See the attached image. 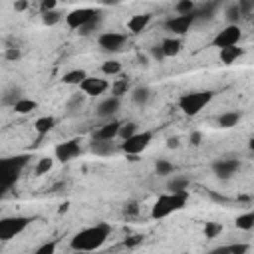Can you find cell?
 Instances as JSON below:
<instances>
[{
  "mask_svg": "<svg viewBox=\"0 0 254 254\" xmlns=\"http://www.w3.org/2000/svg\"><path fill=\"white\" fill-rule=\"evenodd\" d=\"M109 232H111V226L105 224V222H99V224L89 226V228H83L71 238V248L73 250H83V252L97 250V248L103 246V242L107 240Z\"/></svg>",
  "mask_w": 254,
  "mask_h": 254,
  "instance_id": "obj_1",
  "label": "cell"
},
{
  "mask_svg": "<svg viewBox=\"0 0 254 254\" xmlns=\"http://www.w3.org/2000/svg\"><path fill=\"white\" fill-rule=\"evenodd\" d=\"M187 196H189L187 190H177V192L159 196V198L155 200L153 208H151V216H153L155 220H159V218L169 216V214L175 212V210H181V208L185 206V202H187Z\"/></svg>",
  "mask_w": 254,
  "mask_h": 254,
  "instance_id": "obj_2",
  "label": "cell"
},
{
  "mask_svg": "<svg viewBox=\"0 0 254 254\" xmlns=\"http://www.w3.org/2000/svg\"><path fill=\"white\" fill-rule=\"evenodd\" d=\"M212 97H214L212 91H190L179 97V107L185 115L192 117L198 111H202V107H206L212 101Z\"/></svg>",
  "mask_w": 254,
  "mask_h": 254,
  "instance_id": "obj_3",
  "label": "cell"
},
{
  "mask_svg": "<svg viewBox=\"0 0 254 254\" xmlns=\"http://www.w3.org/2000/svg\"><path fill=\"white\" fill-rule=\"evenodd\" d=\"M30 157L28 155H18V157H8L2 159V190L6 192L22 173V169L28 165Z\"/></svg>",
  "mask_w": 254,
  "mask_h": 254,
  "instance_id": "obj_4",
  "label": "cell"
},
{
  "mask_svg": "<svg viewBox=\"0 0 254 254\" xmlns=\"http://www.w3.org/2000/svg\"><path fill=\"white\" fill-rule=\"evenodd\" d=\"M151 139H153V133H151V131L135 133L133 137H129V139H125V141L121 143V151H123L131 161H135V159H137V155H139V153H143V151L149 147Z\"/></svg>",
  "mask_w": 254,
  "mask_h": 254,
  "instance_id": "obj_5",
  "label": "cell"
},
{
  "mask_svg": "<svg viewBox=\"0 0 254 254\" xmlns=\"http://www.w3.org/2000/svg\"><path fill=\"white\" fill-rule=\"evenodd\" d=\"M32 220L28 216H8L0 220V240H10L28 228Z\"/></svg>",
  "mask_w": 254,
  "mask_h": 254,
  "instance_id": "obj_6",
  "label": "cell"
},
{
  "mask_svg": "<svg viewBox=\"0 0 254 254\" xmlns=\"http://www.w3.org/2000/svg\"><path fill=\"white\" fill-rule=\"evenodd\" d=\"M240 36H242V32H240L238 24H228L226 28H222V30H220V32L214 36V40H212V46H214V48L236 46V44L240 42Z\"/></svg>",
  "mask_w": 254,
  "mask_h": 254,
  "instance_id": "obj_7",
  "label": "cell"
},
{
  "mask_svg": "<svg viewBox=\"0 0 254 254\" xmlns=\"http://www.w3.org/2000/svg\"><path fill=\"white\" fill-rule=\"evenodd\" d=\"M54 155H56L58 161L67 163V161H71V159H75V157L81 155V145H79V141H75V139L65 141V143H60V145H56Z\"/></svg>",
  "mask_w": 254,
  "mask_h": 254,
  "instance_id": "obj_8",
  "label": "cell"
},
{
  "mask_svg": "<svg viewBox=\"0 0 254 254\" xmlns=\"http://www.w3.org/2000/svg\"><path fill=\"white\" fill-rule=\"evenodd\" d=\"M192 24H194V16L192 14H187V16H173V18H169L165 22V28L169 32L177 34V36H185L190 30Z\"/></svg>",
  "mask_w": 254,
  "mask_h": 254,
  "instance_id": "obj_9",
  "label": "cell"
},
{
  "mask_svg": "<svg viewBox=\"0 0 254 254\" xmlns=\"http://www.w3.org/2000/svg\"><path fill=\"white\" fill-rule=\"evenodd\" d=\"M97 14V10L93 8H79V10H73L65 16V24L71 28V30H79L83 24H87L93 16Z\"/></svg>",
  "mask_w": 254,
  "mask_h": 254,
  "instance_id": "obj_10",
  "label": "cell"
},
{
  "mask_svg": "<svg viewBox=\"0 0 254 254\" xmlns=\"http://www.w3.org/2000/svg\"><path fill=\"white\" fill-rule=\"evenodd\" d=\"M125 34H119V32H103L99 38H97V44L105 50V52H117L123 48L125 44Z\"/></svg>",
  "mask_w": 254,
  "mask_h": 254,
  "instance_id": "obj_11",
  "label": "cell"
},
{
  "mask_svg": "<svg viewBox=\"0 0 254 254\" xmlns=\"http://www.w3.org/2000/svg\"><path fill=\"white\" fill-rule=\"evenodd\" d=\"M240 169V163L236 159H218L212 163V171L218 179H230L238 173Z\"/></svg>",
  "mask_w": 254,
  "mask_h": 254,
  "instance_id": "obj_12",
  "label": "cell"
},
{
  "mask_svg": "<svg viewBox=\"0 0 254 254\" xmlns=\"http://www.w3.org/2000/svg\"><path fill=\"white\" fill-rule=\"evenodd\" d=\"M107 87H109V83L105 79H99V77H85L79 83V89L85 95H101L103 91H107Z\"/></svg>",
  "mask_w": 254,
  "mask_h": 254,
  "instance_id": "obj_13",
  "label": "cell"
},
{
  "mask_svg": "<svg viewBox=\"0 0 254 254\" xmlns=\"http://www.w3.org/2000/svg\"><path fill=\"white\" fill-rule=\"evenodd\" d=\"M117 149H115V143L113 139H95L91 141V153L99 155V157H107V155H113Z\"/></svg>",
  "mask_w": 254,
  "mask_h": 254,
  "instance_id": "obj_14",
  "label": "cell"
},
{
  "mask_svg": "<svg viewBox=\"0 0 254 254\" xmlns=\"http://www.w3.org/2000/svg\"><path fill=\"white\" fill-rule=\"evenodd\" d=\"M151 18H153L151 14H135V16H131L129 22H127L129 32H131V34H141V32L149 26Z\"/></svg>",
  "mask_w": 254,
  "mask_h": 254,
  "instance_id": "obj_15",
  "label": "cell"
},
{
  "mask_svg": "<svg viewBox=\"0 0 254 254\" xmlns=\"http://www.w3.org/2000/svg\"><path fill=\"white\" fill-rule=\"evenodd\" d=\"M117 109H119V97L111 95V97L103 99V101L97 105V117H111Z\"/></svg>",
  "mask_w": 254,
  "mask_h": 254,
  "instance_id": "obj_16",
  "label": "cell"
},
{
  "mask_svg": "<svg viewBox=\"0 0 254 254\" xmlns=\"http://www.w3.org/2000/svg\"><path fill=\"white\" fill-rule=\"evenodd\" d=\"M119 129H121V123L119 121H109L105 125H101L97 131H95V139H115L119 135Z\"/></svg>",
  "mask_w": 254,
  "mask_h": 254,
  "instance_id": "obj_17",
  "label": "cell"
},
{
  "mask_svg": "<svg viewBox=\"0 0 254 254\" xmlns=\"http://www.w3.org/2000/svg\"><path fill=\"white\" fill-rule=\"evenodd\" d=\"M242 56V48H238V44L236 46H226V48H220V62L224 64V65H230V64H234L238 58Z\"/></svg>",
  "mask_w": 254,
  "mask_h": 254,
  "instance_id": "obj_18",
  "label": "cell"
},
{
  "mask_svg": "<svg viewBox=\"0 0 254 254\" xmlns=\"http://www.w3.org/2000/svg\"><path fill=\"white\" fill-rule=\"evenodd\" d=\"M54 125H56V119H54L52 115H44V117H38V119H36L34 129H36V133H38L40 137H44V135H48V133L54 129Z\"/></svg>",
  "mask_w": 254,
  "mask_h": 254,
  "instance_id": "obj_19",
  "label": "cell"
},
{
  "mask_svg": "<svg viewBox=\"0 0 254 254\" xmlns=\"http://www.w3.org/2000/svg\"><path fill=\"white\" fill-rule=\"evenodd\" d=\"M214 14H216V4H214V2H212V4H204V6H200V8H196V10L192 12L194 22H206V20H212Z\"/></svg>",
  "mask_w": 254,
  "mask_h": 254,
  "instance_id": "obj_20",
  "label": "cell"
},
{
  "mask_svg": "<svg viewBox=\"0 0 254 254\" xmlns=\"http://www.w3.org/2000/svg\"><path fill=\"white\" fill-rule=\"evenodd\" d=\"M101 22H103V14H101V10H97V14H95L87 24H83V26L77 30V34H81V36H89V34H93V32L99 30Z\"/></svg>",
  "mask_w": 254,
  "mask_h": 254,
  "instance_id": "obj_21",
  "label": "cell"
},
{
  "mask_svg": "<svg viewBox=\"0 0 254 254\" xmlns=\"http://www.w3.org/2000/svg\"><path fill=\"white\" fill-rule=\"evenodd\" d=\"M161 46H163L165 58H175L181 52V40H177V38H165L161 42Z\"/></svg>",
  "mask_w": 254,
  "mask_h": 254,
  "instance_id": "obj_22",
  "label": "cell"
},
{
  "mask_svg": "<svg viewBox=\"0 0 254 254\" xmlns=\"http://www.w3.org/2000/svg\"><path fill=\"white\" fill-rule=\"evenodd\" d=\"M238 121H240V113H238V111H224V113L218 117V127L230 129V127H234Z\"/></svg>",
  "mask_w": 254,
  "mask_h": 254,
  "instance_id": "obj_23",
  "label": "cell"
},
{
  "mask_svg": "<svg viewBox=\"0 0 254 254\" xmlns=\"http://www.w3.org/2000/svg\"><path fill=\"white\" fill-rule=\"evenodd\" d=\"M14 111L16 113H20V115H26V113H32V111H36V107H38V103L34 101V99H26V97H22V99H18L14 105Z\"/></svg>",
  "mask_w": 254,
  "mask_h": 254,
  "instance_id": "obj_24",
  "label": "cell"
},
{
  "mask_svg": "<svg viewBox=\"0 0 254 254\" xmlns=\"http://www.w3.org/2000/svg\"><path fill=\"white\" fill-rule=\"evenodd\" d=\"M85 77H87V73H85L83 69H71V71H67V73L62 77V81L67 83V85H79Z\"/></svg>",
  "mask_w": 254,
  "mask_h": 254,
  "instance_id": "obj_25",
  "label": "cell"
},
{
  "mask_svg": "<svg viewBox=\"0 0 254 254\" xmlns=\"http://www.w3.org/2000/svg\"><path fill=\"white\" fill-rule=\"evenodd\" d=\"M131 99H133V103H137V105H145V103L151 99V89H149V87L139 85V87H135V89H133Z\"/></svg>",
  "mask_w": 254,
  "mask_h": 254,
  "instance_id": "obj_26",
  "label": "cell"
},
{
  "mask_svg": "<svg viewBox=\"0 0 254 254\" xmlns=\"http://www.w3.org/2000/svg\"><path fill=\"white\" fill-rule=\"evenodd\" d=\"M234 224H236V228H240V230H252V228H254V210L240 214V216L234 220Z\"/></svg>",
  "mask_w": 254,
  "mask_h": 254,
  "instance_id": "obj_27",
  "label": "cell"
},
{
  "mask_svg": "<svg viewBox=\"0 0 254 254\" xmlns=\"http://www.w3.org/2000/svg\"><path fill=\"white\" fill-rule=\"evenodd\" d=\"M187 187H189V179H187V177H181V175H175V177L167 183V189H169L171 192L187 190Z\"/></svg>",
  "mask_w": 254,
  "mask_h": 254,
  "instance_id": "obj_28",
  "label": "cell"
},
{
  "mask_svg": "<svg viewBox=\"0 0 254 254\" xmlns=\"http://www.w3.org/2000/svg\"><path fill=\"white\" fill-rule=\"evenodd\" d=\"M194 10H196V6H194V2H192V0H179V2L175 4V12H177L179 16L192 14Z\"/></svg>",
  "mask_w": 254,
  "mask_h": 254,
  "instance_id": "obj_29",
  "label": "cell"
},
{
  "mask_svg": "<svg viewBox=\"0 0 254 254\" xmlns=\"http://www.w3.org/2000/svg\"><path fill=\"white\" fill-rule=\"evenodd\" d=\"M137 133V123L135 121H127V123H121V129H119V139H129V137H133Z\"/></svg>",
  "mask_w": 254,
  "mask_h": 254,
  "instance_id": "obj_30",
  "label": "cell"
},
{
  "mask_svg": "<svg viewBox=\"0 0 254 254\" xmlns=\"http://www.w3.org/2000/svg\"><path fill=\"white\" fill-rule=\"evenodd\" d=\"M18 99H22V89H20V87H12V89H8V91L4 93L2 103H4V105H14Z\"/></svg>",
  "mask_w": 254,
  "mask_h": 254,
  "instance_id": "obj_31",
  "label": "cell"
},
{
  "mask_svg": "<svg viewBox=\"0 0 254 254\" xmlns=\"http://www.w3.org/2000/svg\"><path fill=\"white\" fill-rule=\"evenodd\" d=\"M242 16H244V14L240 12L238 4H234V6H228V8H226V12H224V18H226V22H228V24H236V22H238Z\"/></svg>",
  "mask_w": 254,
  "mask_h": 254,
  "instance_id": "obj_32",
  "label": "cell"
},
{
  "mask_svg": "<svg viewBox=\"0 0 254 254\" xmlns=\"http://www.w3.org/2000/svg\"><path fill=\"white\" fill-rule=\"evenodd\" d=\"M101 71H103L105 75H117V73L121 71V64H119L117 60H107V62H103Z\"/></svg>",
  "mask_w": 254,
  "mask_h": 254,
  "instance_id": "obj_33",
  "label": "cell"
},
{
  "mask_svg": "<svg viewBox=\"0 0 254 254\" xmlns=\"http://www.w3.org/2000/svg\"><path fill=\"white\" fill-rule=\"evenodd\" d=\"M214 254L216 252H234V254H244L248 252V244H230V246H218L212 250Z\"/></svg>",
  "mask_w": 254,
  "mask_h": 254,
  "instance_id": "obj_34",
  "label": "cell"
},
{
  "mask_svg": "<svg viewBox=\"0 0 254 254\" xmlns=\"http://www.w3.org/2000/svg\"><path fill=\"white\" fill-rule=\"evenodd\" d=\"M220 232H222L220 222H206V226H204V236L206 238H216Z\"/></svg>",
  "mask_w": 254,
  "mask_h": 254,
  "instance_id": "obj_35",
  "label": "cell"
},
{
  "mask_svg": "<svg viewBox=\"0 0 254 254\" xmlns=\"http://www.w3.org/2000/svg\"><path fill=\"white\" fill-rule=\"evenodd\" d=\"M52 165H54V159L42 157V159L38 161V165H36V175H46V173L52 169Z\"/></svg>",
  "mask_w": 254,
  "mask_h": 254,
  "instance_id": "obj_36",
  "label": "cell"
},
{
  "mask_svg": "<svg viewBox=\"0 0 254 254\" xmlns=\"http://www.w3.org/2000/svg\"><path fill=\"white\" fill-rule=\"evenodd\" d=\"M42 22H44L46 26H54V24H58V22H60V14H58L56 10L42 12Z\"/></svg>",
  "mask_w": 254,
  "mask_h": 254,
  "instance_id": "obj_37",
  "label": "cell"
},
{
  "mask_svg": "<svg viewBox=\"0 0 254 254\" xmlns=\"http://www.w3.org/2000/svg\"><path fill=\"white\" fill-rule=\"evenodd\" d=\"M155 169H157L159 175H171V173L175 171V167H173L169 161H165V159H159L157 165H155Z\"/></svg>",
  "mask_w": 254,
  "mask_h": 254,
  "instance_id": "obj_38",
  "label": "cell"
},
{
  "mask_svg": "<svg viewBox=\"0 0 254 254\" xmlns=\"http://www.w3.org/2000/svg\"><path fill=\"white\" fill-rule=\"evenodd\" d=\"M127 89H129V83H127V79H121V81L113 83V87H111V93H113L115 97H121L123 93H127Z\"/></svg>",
  "mask_w": 254,
  "mask_h": 254,
  "instance_id": "obj_39",
  "label": "cell"
},
{
  "mask_svg": "<svg viewBox=\"0 0 254 254\" xmlns=\"http://www.w3.org/2000/svg\"><path fill=\"white\" fill-rule=\"evenodd\" d=\"M238 8L246 16V14H250L254 10V0H238Z\"/></svg>",
  "mask_w": 254,
  "mask_h": 254,
  "instance_id": "obj_40",
  "label": "cell"
},
{
  "mask_svg": "<svg viewBox=\"0 0 254 254\" xmlns=\"http://www.w3.org/2000/svg\"><path fill=\"white\" fill-rule=\"evenodd\" d=\"M83 99H85V95H79V93H77V95H73V97L69 99V103H67V109H69V111H73L75 107H81V105H83Z\"/></svg>",
  "mask_w": 254,
  "mask_h": 254,
  "instance_id": "obj_41",
  "label": "cell"
},
{
  "mask_svg": "<svg viewBox=\"0 0 254 254\" xmlns=\"http://www.w3.org/2000/svg\"><path fill=\"white\" fill-rule=\"evenodd\" d=\"M56 250V242H46L40 248H36V254H54Z\"/></svg>",
  "mask_w": 254,
  "mask_h": 254,
  "instance_id": "obj_42",
  "label": "cell"
},
{
  "mask_svg": "<svg viewBox=\"0 0 254 254\" xmlns=\"http://www.w3.org/2000/svg\"><path fill=\"white\" fill-rule=\"evenodd\" d=\"M151 56L157 60V62H161L163 58H165V52H163V46L161 44H155L153 48H151Z\"/></svg>",
  "mask_w": 254,
  "mask_h": 254,
  "instance_id": "obj_43",
  "label": "cell"
},
{
  "mask_svg": "<svg viewBox=\"0 0 254 254\" xmlns=\"http://www.w3.org/2000/svg\"><path fill=\"white\" fill-rule=\"evenodd\" d=\"M56 8V0H40V10L42 12H50Z\"/></svg>",
  "mask_w": 254,
  "mask_h": 254,
  "instance_id": "obj_44",
  "label": "cell"
},
{
  "mask_svg": "<svg viewBox=\"0 0 254 254\" xmlns=\"http://www.w3.org/2000/svg\"><path fill=\"white\" fill-rule=\"evenodd\" d=\"M6 58L8 60H20V50L18 48H8L6 50Z\"/></svg>",
  "mask_w": 254,
  "mask_h": 254,
  "instance_id": "obj_45",
  "label": "cell"
},
{
  "mask_svg": "<svg viewBox=\"0 0 254 254\" xmlns=\"http://www.w3.org/2000/svg\"><path fill=\"white\" fill-rule=\"evenodd\" d=\"M26 8H28V2H26V0H16V2H14V10H16V12H24Z\"/></svg>",
  "mask_w": 254,
  "mask_h": 254,
  "instance_id": "obj_46",
  "label": "cell"
},
{
  "mask_svg": "<svg viewBox=\"0 0 254 254\" xmlns=\"http://www.w3.org/2000/svg\"><path fill=\"white\" fill-rule=\"evenodd\" d=\"M200 141H202V135H200L198 131H194V133L190 135V143H192V145H200Z\"/></svg>",
  "mask_w": 254,
  "mask_h": 254,
  "instance_id": "obj_47",
  "label": "cell"
},
{
  "mask_svg": "<svg viewBox=\"0 0 254 254\" xmlns=\"http://www.w3.org/2000/svg\"><path fill=\"white\" fill-rule=\"evenodd\" d=\"M137 202H129V204H125V212H129V214H137Z\"/></svg>",
  "mask_w": 254,
  "mask_h": 254,
  "instance_id": "obj_48",
  "label": "cell"
},
{
  "mask_svg": "<svg viewBox=\"0 0 254 254\" xmlns=\"http://www.w3.org/2000/svg\"><path fill=\"white\" fill-rule=\"evenodd\" d=\"M143 240V236H131L129 240H125V246H135V244H139Z\"/></svg>",
  "mask_w": 254,
  "mask_h": 254,
  "instance_id": "obj_49",
  "label": "cell"
},
{
  "mask_svg": "<svg viewBox=\"0 0 254 254\" xmlns=\"http://www.w3.org/2000/svg\"><path fill=\"white\" fill-rule=\"evenodd\" d=\"M167 147H169V149H175V147H179V139H177V137H171V139L167 141Z\"/></svg>",
  "mask_w": 254,
  "mask_h": 254,
  "instance_id": "obj_50",
  "label": "cell"
},
{
  "mask_svg": "<svg viewBox=\"0 0 254 254\" xmlns=\"http://www.w3.org/2000/svg\"><path fill=\"white\" fill-rule=\"evenodd\" d=\"M119 0H101V4H105V6H113V4H117Z\"/></svg>",
  "mask_w": 254,
  "mask_h": 254,
  "instance_id": "obj_51",
  "label": "cell"
},
{
  "mask_svg": "<svg viewBox=\"0 0 254 254\" xmlns=\"http://www.w3.org/2000/svg\"><path fill=\"white\" fill-rule=\"evenodd\" d=\"M248 147H250V151H254V137L248 141Z\"/></svg>",
  "mask_w": 254,
  "mask_h": 254,
  "instance_id": "obj_52",
  "label": "cell"
}]
</instances>
